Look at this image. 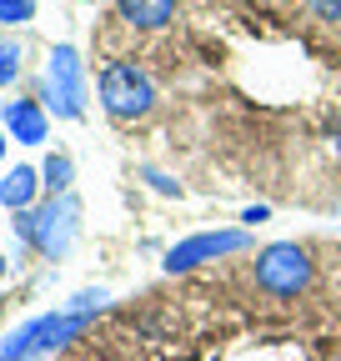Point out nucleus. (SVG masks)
<instances>
[{"label":"nucleus","instance_id":"5","mask_svg":"<svg viewBox=\"0 0 341 361\" xmlns=\"http://www.w3.org/2000/svg\"><path fill=\"white\" fill-rule=\"evenodd\" d=\"M46 106L61 121H75L85 111V66L75 45H51V61H46Z\"/></svg>","mask_w":341,"mask_h":361},{"label":"nucleus","instance_id":"4","mask_svg":"<svg viewBox=\"0 0 341 361\" xmlns=\"http://www.w3.org/2000/svg\"><path fill=\"white\" fill-rule=\"evenodd\" d=\"M101 106L111 121H146L156 111V85L136 61H111L101 71Z\"/></svg>","mask_w":341,"mask_h":361},{"label":"nucleus","instance_id":"15","mask_svg":"<svg viewBox=\"0 0 341 361\" xmlns=\"http://www.w3.org/2000/svg\"><path fill=\"white\" fill-rule=\"evenodd\" d=\"M266 216H271V206H246V211H241V221H246V226H261Z\"/></svg>","mask_w":341,"mask_h":361},{"label":"nucleus","instance_id":"3","mask_svg":"<svg viewBox=\"0 0 341 361\" xmlns=\"http://www.w3.org/2000/svg\"><path fill=\"white\" fill-rule=\"evenodd\" d=\"M251 276H256V291H266L276 301H291V296H302L316 276V266H311V251L306 246H296V241H276L266 251H256L251 261Z\"/></svg>","mask_w":341,"mask_h":361},{"label":"nucleus","instance_id":"14","mask_svg":"<svg viewBox=\"0 0 341 361\" xmlns=\"http://www.w3.org/2000/svg\"><path fill=\"white\" fill-rule=\"evenodd\" d=\"M141 176H146V180H151V186H156V191H161V196H181V180H170V176H161V171H156V166H141Z\"/></svg>","mask_w":341,"mask_h":361},{"label":"nucleus","instance_id":"18","mask_svg":"<svg viewBox=\"0 0 341 361\" xmlns=\"http://www.w3.org/2000/svg\"><path fill=\"white\" fill-rule=\"evenodd\" d=\"M85 6H91V0H85Z\"/></svg>","mask_w":341,"mask_h":361},{"label":"nucleus","instance_id":"7","mask_svg":"<svg viewBox=\"0 0 341 361\" xmlns=\"http://www.w3.org/2000/svg\"><path fill=\"white\" fill-rule=\"evenodd\" d=\"M6 130L16 135L20 146H40L51 135V121L35 101H6Z\"/></svg>","mask_w":341,"mask_h":361},{"label":"nucleus","instance_id":"13","mask_svg":"<svg viewBox=\"0 0 341 361\" xmlns=\"http://www.w3.org/2000/svg\"><path fill=\"white\" fill-rule=\"evenodd\" d=\"M306 11H311L321 25H341V0H306Z\"/></svg>","mask_w":341,"mask_h":361},{"label":"nucleus","instance_id":"8","mask_svg":"<svg viewBox=\"0 0 341 361\" xmlns=\"http://www.w3.org/2000/svg\"><path fill=\"white\" fill-rule=\"evenodd\" d=\"M40 191H46V186H40V171L16 166V171H6V180H0V206H6V211H30Z\"/></svg>","mask_w":341,"mask_h":361},{"label":"nucleus","instance_id":"12","mask_svg":"<svg viewBox=\"0 0 341 361\" xmlns=\"http://www.w3.org/2000/svg\"><path fill=\"white\" fill-rule=\"evenodd\" d=\"M30 16H35V0H0V30L25 25Z\"/></svg>","mask_w":341,"mask_h":361},{"label":"nucleus","instance_id":"1","mask_svg":"<svg viewBox=\"0 0 341 361\" xmlns=\"http://www.w3.org/2000/svg\"><path fill=\"white\" fill-rule=\"evenodd\" d=\"M96 311H80V306H66V311H51V316H35V322L16 326L6 341H0V361H40L61 346H70L85 326H91Z\"/></svg>","mask_w":341,"mask_h":361},{"label":"nucleus","instance_id":"9","mask_svg":"<svg viewBox=\"0 0 341 361\" xmlns=\"http://www.w3.org/2000/svg\"><path fill=\"white\" fill-rule=\"evenodd\" d=\"M116 6H120V20L136 30H161L176 16V0H116Z\"/></svg>","mask_w":341,"mask_h":361},{"label":"nucleus","instance_id":"11","mask_svg":"<svg viewBox=\"0 0 341 361\" xmlns=\"http://www.w3.org/2000/svg\"><path fill=\"white\" fill-rule=\"evenodd\" d=\"M16 75H20V45L0 30V85H11Z\"/></svg>","mask_w":341,"mask_h":361},{"label":"nucleus","instance_id":"17","mask_svg":"<svg viewBox=\"0 0 341 361\" xmlns=\"http://www.w3.org/2000/svg\"><path fill=\"white\" fill-rule=\"evenodd\" d=\"M0 156H6V135H0Z\"/></svg>","mask_w":341,"mask_h":361},{"label":"nucleus","instance_id":"16","mask_svg":"<svg viewBox=\"0 0 341 361\" xmlns=\"http://www.w3.org/2000/svg\"><path fill=\"white\" fill-rule=\"evenodd\" d=\"M0 276H6V256H0Z\"/></svg>","mask_w":341,"mask_h":361},{"label":"nucleus","instance_id":"6","mask_svg":"<svg viewBox=\"0 0 341 361\" xmlns=\"http://www.w3.org/2000/svg\"><path fill=\"white\" fill-rule=\"evenodd\" d=\"M236 251H251L246 231H196V236H186L166 251V271H191L201 261H221V256H236Z\"/></svg>","mask_w":341,"mask_h":361},{"label":"nucleus","instance_id":"10","mask_svg":"<svg viewBox=\"0 0 341 361\" xmlns=\"http://www.w3.org/2000/svg\"><path fill=\"white\" fill-rule=\"evenodd\" d=\"M70 176H75V166H70V156H51L46 166H40V186H46V196H66L70 191Z\"/></svg>","mask_w":341,"mask_h":361},{"label":"nucleus","instance_id":"2","mask_svg":"<svg viewBox=\"0 0 341 361\" xmlns=\"http://www.w3.org/2000/svg\"><path fill=\"white\" fill-rule=\"evenodd\" d=\"M75 231H80V201L66 191V196H51L46 206H30V211H16V236L40 251V256H66L75 246Z\"/></svg>","mask_w":341,"mask_h":361}]
</instances>
